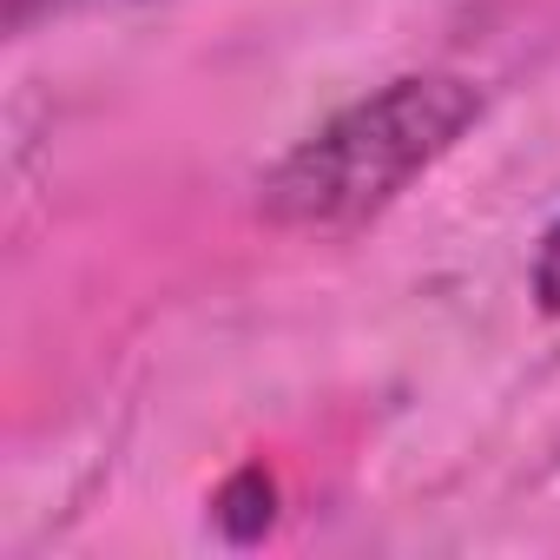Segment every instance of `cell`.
I'll use <instances>...</instances> for the list:
<instances>
[{"label":"cell","instance_id":"obj_3","mask_svg":"<svg viewBox=\"0 0 560 560\" xmlns=\"http://www.w3.org/2000/svg\"><path fill=\"white\" fill-rule=\"evenodd\" d=\"M100 8H126V0H8V27L34 34L40 21H67V14H100Z\"/></svg>","mask_w":560,"mask_h":560},{"label":"cell","instance_id":"obj_2","mask_svg":"<svg viewBox=\"0 0 560 560\" xmlns=\"http://www.w3.org/2000/svg\"><path fill=\"white\" fill-rule=\"evenodd\" d=\"M211 521H218L231 540H257V534L277 521V481H270L257 462H244V468L211 494Z\"/></svg>","mask_w":560,"mask_h":560},{"label":"cell","instance_id":"obj_1","mask_svg":"<svg viewBox=\"0 0 560 560\" xmlns=\"http://www.w3.org/2000/svg\"><path fill=\"white\" fill-rule=\"evenodd\" d=\"M481 119V86L462 73H402L343 113H330L311 139H298L257 185V211L277 231L343 237L383 218L422 172H435L462 132Z\"/></svg>","mask_w":560,"mask_h":560},{"label":"cell","instance_id":"obj_4","mask_svg":"<svg viewBox=\"0 0 560 560\" xmlns=\"http://www.w3.org/2000/svg\"><path fill=\"white\" fill-rule=\"evenodd\" d=\"M534 304L547 311V317H560V218L540 231V244H534Z\"/></svg>","mask_w":560,"mask_h":560}]
</instances>
